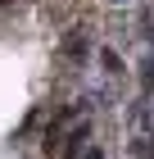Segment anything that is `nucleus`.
<instances>
[{"mask_svg": "<svg viewBox=\"0 0 154 159\" xmlns=\"http://www.w3.org/2000/svg\"><path fill=\"white\" fill-rule=\"evenodd\" d=\"M86 159H104V155H100V150H91V155H86Z\"/></svg>", "mask_w": 154, "mask_h": 159, "instance_id": "obj_1", "label": "nucleus"}, {"mask_svg": "<svg viewBox=\"0 0 154 159\" xmlns=\"http://www.w3.org/2000/svg\"><path fill=\"white\" fill-rule=\"evenodd\" d=\"M0 5H5V0H0Z\"/></svg>", "mask_w": 154, "mask_h": 159, "instance_id": "obj_2", "label": "nucleus"}]
</instances>
